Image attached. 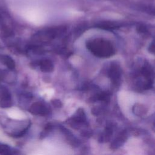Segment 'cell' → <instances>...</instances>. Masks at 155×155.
I'll return each mask as SVG.
<instances>
[{"mask_svg":"<svg viewBox=\"0 0 155 155\" xmlns=\"http://www.w3.org/2000/svg\"><path fill=\"white\" fill-rule=\"evenodd\" d=\"M10 153L9 148L4 145H0V154L2 155H8Z\"/></svg>","mask_w":155,"mask_h":155,"instance_id":"obj_2","label":"cell"},{"mask_svg":"<svg viewBox=\"0 0 155 155\" xmlns=\"http://www.w3.org/2000/svg\"><path fill=\"white\" fill-rule=\"evenodd\" d=\"M22 16L26 21L35 24L41 25L44 22L45 16L44 12L36 8H30L22 12Z\"/></svg>","mask_w":155,"mask_h":155,"instance_id":"obj_1","label":"cell"}]
</instances>
